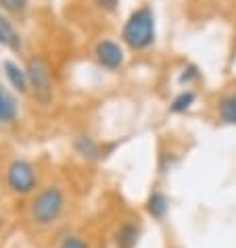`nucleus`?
<instances>
[{
  "mask_svg": "<svg viewBox=\"0 0 236 248\" xmlns=\"http://www.w3.org/2000/svg\"><path fill=\"white\" fill-rule=\"evenodd\" d=\"M67 206V198L61 186H46L32 198L30 202V219L38 227H51L63 217Z\"/></svg>",
  "mask_w": 236,
  "mask_h": 248,
  "instance_id": "nucleus-1",
  "label": "nucleus"
},
{
  "mask_svg": "<svg viewBox=\"0 0 236 248\" xmlns=\"http://www.w3.org/2000/svg\"><path fill=\"white\" fill-rule=\"evenodd\" d=\"M121 40L132 50H144L155 42V13L151 6H140L128 17L121 30Z\"/></svg>",
  "mask_w": 236,
  "mask_h": 248,
  "instance_id": "nucleus-2",
  "label": "nucleus"
},
{
  "mask_svg": "<svg viewBox=\"0 0 236 248\" xmlns=\"http://www.w3.org/2000/svg\"><path fill=\"white\" fill-rule=\"evenodd\" d=\"M27 71V81H30V90L34 94L40 105H51L52 96H54V84H52V75L51 67L42 57H30L25 63Z\"/></svg>",
  "mask_w": 236,
  "mask_h": 248,
  "instance_id": "nucleus-3",
  "label": "nucleus"
},
{
  "mask_svg": "<svg viewBox=\"0 0 236 248\" xmlns=\"http://www.w3.org/2000/svg\"><path fill=\"white\" fill-rule=\"evenodd\" d=\"M6 186L13 194L25 196L38 188V171L25 158H13L6 167Z\"/></svg>",
  "mask_w": 236,
  "mask_h": 248,
  "instance_id": "nucleus-4",
  "label": "nucleus"
},
{
  "mask_svg": "<svg viewBox=\"0 0 236 248\" xmlns=\"http://www.w3.org/2000/svg\"><path fill=\"white\" fill-rule=\"evenodd\" d=\"M94 54H96V61H99L101 67L109 69V71H117V69H121L123 65V50L121 46L113 42V40H101L99 44L94 48Z\"/></svg>",
  "mask_w": 236,
  "mask_h": 248,
  "instance_id": "nucleus-5",
  "label": "nucleus"
},
{
  "mask_svg": "<svg viewBox=\"0 0 236 248\" xmlns=\"http://www.w3.org/2000/svg\"><path fill=\"white\" fill-rule=\"evenodd\" d=\"M138 240H140V225L132 219H126L117 225L113 232V244L115 248H136Z\"/></svg>",
  "mask_w": 236,
  "mask_h": 248,
  "instance_id": "nucleus-6",
  "label": "nucleus"
},
{
  "mask_svg": "<svg viewBox=\"0 0 236 248\" xmlns=\"http://www.w3.org/2000/svg\"><path fill=\"white\" fill-rule=\"evenodd\" d=\"M73 148H75V153H78L82 158H86V161H99L101 158L99 142H96L92 136H88V134L75 136L73 138Z\"/></svg>",
  "mask_w": 236,
  "mask_h": 248,
  "instance_id": "nucleus-7",
  "label": "nucleus"
},
{
  "mask_svg": "<svg viewBox=\"0 0 236 248\" xmlns=\"http://www.w3.org/2000/svg\"><path fill=\"white\" fill-rule=\"evenodd\" d=\"M2 69H4V75L9 78L11 86L15 88V90H19L21 94H25L27 90H30V81H27V71L23 67H19L15 61H9L6 59L2 63Z\"/></svg>",
  "mask_w": 236,
  "mask_h": 248,
  "instance_id": "nucleus-8",
  "label": "nucleus"
},
{
  "mask_svg": "<svg viewBox=\"0 0 236 248\" xmlns=\"http://www.w3.org/2000/svg\"><path fill=\"white\" fill-rule=\"evenodd\" d=\"M147 213H149V217H152L155 221H163L165 217H168V211H169V201H168V196L163 194V192H151L149 198H147Z\"/></svg>",
  "mask_w": 236,
  "mask_h": 248,
  "instance_id": "nucleus-9",
  "label": "nucleus"
},
{
  "mask_svg": "<svg viewBox=\"0 0 236 248\" xmlns=\"http://www.w3.org/2000/svg\"><path fill=\"white\" fill-rule=\"evenodd\" d=\"M0 46H6L13 52L21 50V36L6 17L0 15Z\"/></svg>",
  "mask_w": 236,
  "mask_h": 248,
  "instance_id": "nucleus-10",
  "label": "nucleus"
},
{
  "mask_svg": "<svg viewBox=\"0 0 236 248\" xmlns=\"http://www.w3.org/2000/svg\"><path fill=\"white\" fill-rule=\"evenodd\" d=\"M19 115L17 100L6 88L0 84V123H13Z\"/></svg>",
  "mask_w": 236,
  "mask_h": 248,
  "instance_id": "nucleus-11",
  "label": "nucleus"
},
{
  "mask_svg": "<svg viewBox=\"0 0 236 248\" xmlns=\"http://www.w3.org/2000/svg\"><path fill=\"white\" fill-rule=\"evenodd\" d=\"M218 115L221 123L226 125H236V92L224 96L218 105Z\"/></svg>",
  "mask_w": 236,
  "mask_h": 248,
  "instance_id": "nucleus-12",
  "label": "nucleus"
},
{
  "mask_svg": "<svg viewBox=\"0 0 236 248\" xmlns=\"http://www.w3.org/2000/svg\"><path fill=\"white\" fill-rule=\"evenodd\" d=\"M194 92L192 90H184V92H180L176 98L171 100V105H169V113H186L188 108L194 105Z\"/></svg>",
  "mask_w": 236,
  "mask_h": 248,
  "instance_id": "nucleus-13",
  "label": "nucleus"
},
{
  "mask_svg": "<svg viewBox=\"0 0 236 248\" xmlns=\"http://www.w3.org/2000/svg\"><path fill=\"white\" fill-rule=\"evenodd\" d=\"M59 248H90V244L82 236H78V233H69V236L61 240Z\"/></svg>",
  "mask_w": 236,
  "mask_h": 248,
  "instance_id": "nucleus-14",
  "label": "nucleus"
},
{
  "mask_svg": "<svg viewBox=\"0 0 236 248\" xmlns=\"http://www.w3.org/2000/svg\"><path fill=\"white\" fill-rule=\"evenodd\" d=\"M0 6L9 13H21L25 11L27 0H0Z\"/></svg>",
  "mask_w": 236,
  "mask_h": 248,
  "instance_id": "nucleus-15",
  "label": "nucleus"
},
{
  "mask_svg": "<svg viewBox=\"0 0 236 248\" xmlns=\"http://www.w3.org/2000/svg\"><path fill=\"white\" fill-rule=\"evenodd\" d=\"M199 78V69L194 67V65H188V67H184V71H182V75H180V84H190L192 79H197Z\"/></svg>",
  "mask_w": 236,
  "mask_h": 248,
  "instance_id": "nucleus-16",
  "label": "nucleus"
},
{
  "mask_svg": "<svg viewBox=\"0 0 236 248\" xmlns=\"http://www.w3.org/2000/svg\"><path fill=\"white\" fill-rule=\"evenodd\" d=\"M94 2L99 4L101 9H105V11H115L117 4H119V0H94Z\"/></svg>",
  "mask_w": 236,
  "mask_h": 248,
  "instance_id": "nucleus-17",
  "label": "nucleus"
}]
</instances>
